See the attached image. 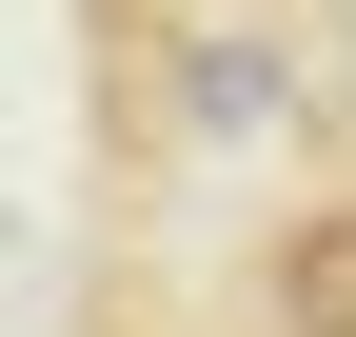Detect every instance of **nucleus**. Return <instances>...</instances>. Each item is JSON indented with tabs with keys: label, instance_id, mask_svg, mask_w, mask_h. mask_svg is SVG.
<instances>
[{
	"label": "nucleus",
	"instance_id": "nucleus-1",
	"mask_svg": "<svg viewBox=\"0 0 356 337\" xmlns=\"http://www.w3.org/2000/svg\"><path fill=\"white\" fill-rule=\"evenodd\" d=\"M257 318H277V337H356V198L277 219V258H257Z\"/></svg>",
	"mask_w": 356,
	"mask_h": 337
}]
</instances>
